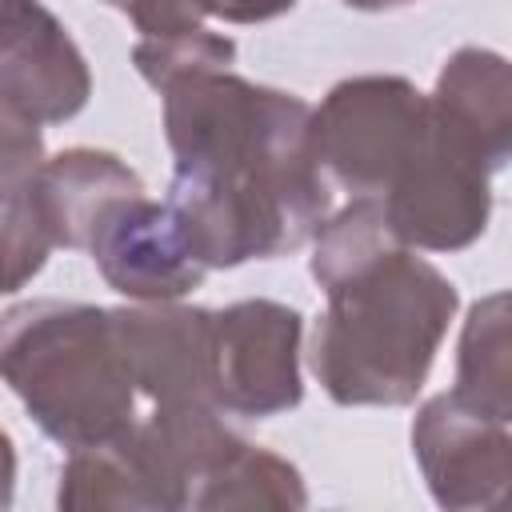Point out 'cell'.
<instances>
[{"mask_svg": "<svg viewBox=\"0 0 512 512\" xmlns=\"http://www.w3.org/2000/svg\"><path fill=\"white\" fill-rule=\"evenodd\" d=\"M488 168L452 148L432 120V140L380 196L388 224L416 252H460L472 248L492 220Z\"/></svg>", "mask_w": 512, "mask_h": 512, "instance_id": "cell-7", "label": "cell"}, {"mask_svg": "<svg viewBox=\"0 0 512 512\" xmlns=\"http://www.w3.org/2000/svg\"><path fill=\"white\" fill-rule=\"evenodd\" d=\"M304 316L280 300H236L212 312V400L224 416L268 420L304 400Z\"/></svg>", "mask_w": 512, "mask_h": 512, "instance_id": "cell-5", "label": "cell"}, {"mask_svg": "<svg viewBox=\"0 0 512 512\" xmlns=\"http://www.w3.org/2000/svg\"><path fill=\"white\" fill-rule=\"evenodd\" d=\"M104 4H116V8H124V4H128V0H104Z\"/></svg>", "mask_w": 512, "mask_h": 512, "instance_id": "cell-22", "label": "cell"}, {"mask_svg": "<svg viewBox=\"0 0 512 512\" xmlns=\"http://www.w3.org/2000/svg\"><path fill=\"white\" fill-rule=\"evenodd\" d=\"M112 320L140 396L152 404H216L212 308L180 300H128L112 308Z\"/></svg>", "mask_w": 512, "mask_h": 512, "instance_id": "cell-10", "label": "cell"}, {"mask_svg": "<svg viewBox=\"0 0 512 512\" xmlns=\"http://www.w3.org/2000/svg\"><path fill=\"white\" fill-rule=\"evenodd\" d=\"M0 372L32 424L60 448L120 436L136 416V376L112 308L24 300L0 320Z\"/></svg>", "mask_w": 512, "mask_h": 512, "instance_id": "cell-3", "label": "cell"}, {"mask_svg": "<svg viewBox=\"0 0 512 512\" xmlns=\"http://www.w3.org/2000/svg\"><path fill=\"white\" fill-rule=\"evenodd\" d=\"M40 128L0 116V200H4V292H20L56 248L44 200H40V168H44Z\"/></svg>", "mask_w": 512, "mask_h": 512, "instance_id": "cell-14", "label": "cell"}, {"mask_svg": "<svg viewBox=\"0 0 512 512\" xmlns=\"http://www.w3.org/2000/svg\"><path fill=\"white\" fill-rule=\"evenodd\" d=\"M452 396L512 428V288L480 296L456 340Z\"/></svg>", "mask_w": 512, "mask_h": 512, "instance_id": "cell-15", "label": "cell"}, {"mask_svg": "<svg viewBox=\"0 0 512 512\" xmlns=\"http://www.w3.org/2000/svg\"><path fill=\"white\" fill-rule=\"evenodd\" d=\"M396 248H408L396 228L388 224V212L376 196H352L340 212H332L320 232L312 236V260H308V272L312 280L328 292L332 284L356 276L360 268L376 264L380 256L396 252Z\"/></svg>", "mask_w": 512, "mask_h": 512, "instance_id": "cell-16", "label": "cell"}, {"mask_svg": "<svg viewBox=\"0 0 512 512\" xmlns=\"http://www.w3.org/2000/svg\"><path fill=\"white\" fill-rule=\"evenodd\" d=\"M92 72L68 28L40 0H4L0 116L24 124H64L84 112Z\"/></svg>", "mask_w": 512, "mask_h": 512, "instance_id": "cell-8", "label": "cell"}, {"mask_svg": "<svg viewBox=\"0 0 512 512\" xmlns=\"http://www.w3.org/2000/svg\"><path fill=\"white\" fill-rule=\"evenodd\" d=\"M308 504V488L296 464H288L284 456L260 448V444H240L236 456L204 484V492L196 496V508H276V512H292Z\"/></svg>", "mask_w": 512, "mask_h": 512, "instance_id": "cell-17", "label": "cell"}, {"mask_svg": "<svg viewBox=\"0 0 512 512\" xmlns=\"http://www.w3.org/2000/svg\"><path fill=\"white\" fill-rule=\"evenodd\" d=\"M412 456L440 508H512V428L472 412L452 392L416 408Z\"/></svg>", "mask_w": 512, "mask_h": 512, "instance_id": "cell-6", "label": "cell"}, {"mask_svg": "<svg viewBox=\"0 0 512 512\" xmlns=\"http://www.w3.org/2000/svg\"><path fill=\"white\" fill-rule=\"evenodd\" d=\"M124 12L136 24V32L148 40L196 32V28H204V16H208L204 0H128Z\"/></svg>", "mask_w": 512, "mask_h": 512, "instance_id": "cell-19", "label": "cell"}, {"mask_svg": "<svg viewBox=\"0 0 512 512\" xmlns=\"http://www.w3.org/2000/svg\"><path fill=\"white\" fill-rule=\"evenodd\" d=\"M88 256L108 288L140 304L184 300L208 272L192 252L172 204L148 200L144 192L116 200L100 216L88 240Z\"/></svg>", "mask_w": 512, "mask_h": 512, "instance_id": "cell-9", "label": "cell"}, {"mask_svg": "<svg viewBox=\"0 0 512 512\" xmlns=\"http://www.w3.org/2000/svg\"><path fill=\"white\" fill-rule=\"evenodd\" d=\"M348 8L356 12H384V8H400V4H412V0H344Z\"/></svg>", "mask_w": 512, "mask_h": 512, "instance_id": "cell-21", "label": "cell"}, {"mask_svg": "<svg viewBox=\"0 0 512 512\" xmlns=\"http://www.w3.org/2000/svg\"><path fill=\"white\" fill-rule=\"evenodd\" d=\"M296 4L300 0H204L208 16H216L224 24H264V20L292 12Z\"/></svg>", "mask_w": 512, "mask_h": 512, "instance_id": "cell-20", "label": "cell"}, {"mask_svg": "<svg viewBox=\"0 0 512 512\" xmlns=\"http://www.w3.org/2000/svg\"><path fill=\"white\" fill-rule=\"evenodd\" d=\"M428 100H432L436 132L452 148H460L488 172H500L512 164V60L508 56L480 44L456 48L444 60Z\"/></svg>", "mask_w": 512, "mask_h": 512, "instance_id": "cell-11", "label": "cell"}, {"mask_svg": "<svg viewBox=\"0 0 512 512\" xmlns=\"http://www.w3.org/2000/svg\"><path fill=\"white\" fill-rule=\"evenodd\" d=\"M56 504L68 512H176V488L168 484L144 424L136 420L112 440L68 448V460L60 464V488Z\"/></svg>", "mask_w": 512, "mask_h": 512, "instance_id": "cell-12", "label": "cell"}, {"mask_svg": "<svg viewBox=\"0 0 512 512\" xmlns=\"http://www.w3.org/2000/svg\"><path fill=\"white\" fill-rule=\"evenodd\" d=\"M308 364L340 408H404L420 396L456 320V284L416 248H396L324 292Z\"/></svg>", "mask_w": 512, "mask_h": 512, "instance_id": "cell-2", "label": "cell"}, {"mask_svg": "<svg viewBox=\"0 0 512 512\" xmlns=\"http://www.w3.org/2000/svg\"><path fill=\"white\" fill-rule=\"evenodd\" d=\"M320 172L352 196H384L432 140V100L404 76H348L308 124Z\"/></svg>", "mask_w": 512, "mask_h": 512, "instance_id": "cell-4", "label": "cell"}, {"mask_svg": "<svg viewBox=\"0 0 512 512\" xmlns=\"http://www.w3.org/2000/svg\"><path fill=\"white\" fill-rule=\"evenodd\" d=\"M232 60H236V44L208 28L180 32V36H156V40L140 36L132 44V64L156 92H164L168 84L196 76V72L232 68Z\"/></svg>", "mask_w": 512, "mask_h": 512, "instance_id": "cell-18", "label": "cell"}, {"mask_svg": "<svg viewBox=\"0 0 512 512\" xmlns=\"http://www.w3.org/2000/svg\"><path fill=\"white\" fill-rule=\"evenodd\" d=\"M160 100L176 164L168 204L208 272L312 244L332 188L312 156L308 100L232 68L184 76Z\"/></svg>", "mask_w": 512, "mask_h": 512, "instance_id": "cell-1", "label": "cell"}, {"mask_svg": "<svg viewBox=\"0 0 512 512\" xmlns=\"http://www.w3.org/2000/svg\"><path fill=\"white\" fill-rule=\"evenodd\" d=\"M140 192H144V180L136 176V168H128L108 148L76 144L48 156L40 168V200H44V216L56 248H88L100 216L116 200L140 196Z\"/></svg>", "mask_w": 512, "mask_h": 512, "instance_id": "cell-13", "label": "cell"}]
</instances>
